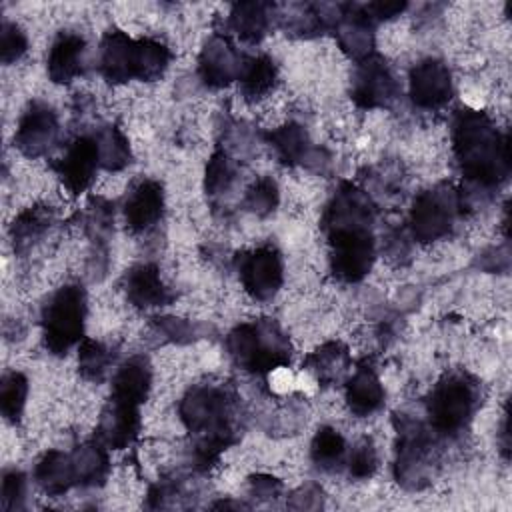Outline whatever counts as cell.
<instances>
[{
  "mask_svg": "<svg viewBox=\"0 0 512 512\" xmlns=\"http://www.w3.org/2000/svg\"><path fill=\"white\" fill-rule=\"evenodd\" d=\"M454 154L462 174L480 186H498L510 174L508 136L478 110H462L456 116Z\"/></svg>",
  "mask_w": 512,
  "mask_h": 512,
  "instance_id": "6da1fadb",
  "label": "cell"
},
{
  "mask_svg": "<svg viewBox=\"0 0 512 512\" xmlns=\"http://www.w3.org/2000/svg\"><path fill=\"white\" fill-rule=\"evenodd\" d=\"M180 418L188 432L198 438L196 458L204 468L234 442V400L220 386L200 384L188 390L180 402Z\"/></svg>",
  "mask_w": 512,
  "mask_h": 512,
  "instance_id": "7a4b0ae2",
  "label": "cell"
},
{
  "mask_svg": "<svg viewBox=\"0 0 512 512\" xmlns=\"http://www.w3.org/2000/svg\"><path fill=\"white\" fill-rule=\"evenodd\" d=\"M226 348L240 368L254 374H266L290 362V342L272 320L236 326L226 338Z\"/></svg>",
  "mask_w": 512,
  "mask_h": 512,
  "instance_id": "3957f363",
  "label": "cell"
},
{
  "mask_svg": "<svg viewBox=\"0 0 512 512\" xmlns=\"http://www.w3.org/2000/svg\"><path fill=\"white\" fill-rule=\"evenodd\" d=\"M86 292L78 284L60 288L42 312L44 346L54 356H64L74 344L84 340Z\"/></svg>",
  "mask_w": 512,
  "mask_h": 512,
  "instance_id": "277c9868",
  "label": "cell"
},
{
  "mask_svg": "<svg viewBox=\"0 0 512 512\" xmlns=\"http://www.w3.org/2000/svg\"><path fill=\"white\" fill-rule=\"evenodd\" d=\"M478 406V384L464 372L446 374L428 396V418L436 432L456 434Z\"/></svg>",
  "mask_w": 512,
  "mask_h": 512,
  "instance_id": "5b68a950",
  "label": "cell"
},
{
  "mask_svg": "<svg viewBox=\"0 0 512 512\" xmlns=\"http://www.w3.org/2000/svg\"><path fill=\"white\" fill-rule=\"evenodd\" d=\"M330 268L342 282H360L374 264V238L366 224L326 226Z\"/></svg>",
  "mask_w": 512,
  "mask_h": 512,
  "instance_id": "8992f818",
  "label": "cell"
},
{
  "mask_svg": "<svg viewBox=\"0 0 512 512\" xmlns=\"http://www.w3.org/2000/svg\"><path fill=\"white\" fill-rule=\"evenodd\" d=\"M460 206V196L446 186L418 194L410 210L412 236L418 242H432L446 236Z\"/></svg>",
  "mask_w": 512,
  "mask_h": 512,
  "instance_id": "52a82bcc",
  "label": "cell"
},
{
  "mask_svg": "<svg viewBox=\"0 0 512 512\" xmlns=\"http://www.w3.org/2000/svg\"><path fill=\"white\" fill-rule=\"evenodd\" d=\"M350 94L360 108L368 110L384 108L398 96V84L380 54L372 52L358 60Z\"/></svg>",
  "mask_w": 512,
  "mask_h": 512,
  "instance_id": "ba28073f",
  "label": "cell"
},
{
  "mask_svg": "<svg viewBox=\"0 0 512 512\" xmlns=\"http://www.w3.org/2000/svg\"><path fill=\"white\" fill-rule=\"evenodd\" d=\"M238 272L244 290L254 300H270L282 286L284 268L276 248L262 246L238 258Z\"/></svg>",
  "mask_w": 512,
  "mask_h": 512,
  "instance_id": "9c48e42d",
  "label": "cell"
},
{
  "mask_svg": "<svg viewBox=\"0 0 512 512\" xmlns=\"http://www.w3.org/2000/svg\"><path fill=\"white\" fill-rule=\"evenodd\" d=\"M56 136L58 118L52 106L44 102H32L18 122L14 146L28 158H40L54 146Z\"/></svg>",
  "mask_w": 512,
  "mask_h": 512,
  "instance_id": "30bf717a",
  "label": "cell"
},
{
  "mask_svg": "<svg viewBox=\"0 0 512 512\" xmlns=\"http://www.w3.org/2000/svg\"><path fill=\"white\" fill-rule=\"evenodd\" d=\"M98 166H100V156H98L96 140L90 136H80L68 146L66 154L54 164V170L60 182L64 184V188L76 196L90 188Z\"/></svg>",
  "mask_w": 512,
  "mask_h": 512,
  "instance_id": "8fae6325",
  "label": "cell"
},
{
  "mask_svg": "<svg viewBox=\"0 0 512 512\" xmlns=\"http://www.w3.org/2000/svg\"><path fill=\"white\" fill-rule=\"evenodd\" d=\"M410 98L418 108L434 110L452 98V74L442 60L426 58L410 70Z\"/></svg>",
  "mask_w": 512,
  "mask_h": 512,
  "instance_id": "7c38bea8",
  "label": "cell"
},
{
  "mask_svg": "<svg viewBox=\"0 0 512 512\" xmlns=\"http://www.w3.org/2000/svg\"><path fill=\"white\" fill-rule=\"evenodd\" d=\"M398 426V460H396V476L418 486V480L424 478V470L428 466L430 456V436L428 432L410 418H400Z\"/></svg>",
  "mask_w": 512,
  "mask_h": 512,
  "instance_id": "4fadbf2b",
  "label": "cell"
},
{
  "mask_svg": "<svg viewBox=\"0 0 512 512\" xmlns=\"http://www.w3.org/2000/svg\"><path fill=\"white\" fill-rule=\"evenodd\" d=\"M242 66L244 58L226 36H212L200 52L198 70L204 84L212 88H222L232 80H238Z\"/></svg>",
  "mask_w": 512,
  "mask_h": 512,
  "instance_id": "5bb4252c",
  "label": "cell"
},
{
  "mask_svg": "<svg viewBox=\"0 0 512 512\" xmlns=\"http://www.w3.org/2000/svg\"><path fill=\"white\" fill-rule=\"evenodd\" d=\"M138 430H140L138 406L110 398L98 426L100 442L114 450L128 448L136 440Z\"/></svg>",
  "mask_w": 512,
  "mask_h": 512,
  "instance_id": "9a60e30c",
  "label": "cell"
},
{
  "mask_svg": "<svg viewBox=\"0 0 512 512\" xmlns=\"http://www.w3.org/2000/svg\"><path fill=\"white\" fill-rule=\"evenodd\" d=\"M164 212V190L156 180L140 182L124 204V220L132 232L152 228Z\"/></svg>",
  "mask_w": 512,
  "mask_h": 512,
  "instance_id": "2e32d148",
  "label": "cell"
},
{
  "mask_svg": "<svg viewBox=\"0 0 512 512\" xmlns=\"http://www.w3.org/2000/svg\"><path fill=\"white\" fill-rule=\"evenodd\" d=\"M134 38L122 30H108L100 46V72L110 84L134 78Z\"/></svg>",
  "mask_w": 512,
  "mask_h": 512,
  "instance_id": "e0dca14e",
  "label": "cell"
},
{
  "mask_svg": "<svg viewBox=\"0 0 512 512\" xmlns=\"http://www.w3.org/2000/svg\"><path fill=\"white\" fill-rule=\"evenodd\" d=\"M124 290L128 302L136 308L166 306L174 298L154 264H138L130 268L124 276Z\"/></svg>",
  "mask_w": 512,
  "mask_h": 512,
  "instance_id": "ac0fdd59",
  "label": "cell"
},
{
  "mask_svg": "<svg viewBox=\"0 0 512 512\" xmlns=\"http://www.w3.org/2000/svg\"><path fill=\"white\" fill-rule=\"evenodd\" d=\"M338 8L340 16L336 20V34L342 50L358 60L366 58L374 48L372 22L366 18L358 4H344Z\"/></svg>",
  "mask_w": 512,
  "mask_h": 512,
  "instance_id": "d6986e66",
  "label": "cell"
},
{
  "mask_svg": "<svg viewBox=\"0 0 512 512\" xmlns=\"http://www.w3.org/2000/svg\"><path fill=\"white\" fill-rule=\"evenodd\" d=\"M84 38L74 32H62L48 52V76L54 84H70L82 72Z\"/></svg>",
  "mask_w": 512,
  "mask_h": 512,
  "instance_id": "ffe728a7",
  "label": "cell"
},
{
  "mask_svg": "<svg viewBox=\"0 0 512 512\" xmlns=\"http://www.w3.org/2000/svg\"><path fill=\"white\" fill-rule=\"evenodd\" d=\"M150 386H152V370L148 360L142 356H134L116 370L110 398L140 406L148 398Z\"/></svg>",
  "mask_w": 512,
  "mask_h": 512,
  "instance_id": "44dd1931",
  "label": "cell"
},
{
  "mask_svg": "<svg viewBox=\"0 0 512 512\" xmlns=\"http://www.w3.org/2000/svg\"><path fill=\"white\" fill-rule=\"evenodd\" d=\"M346 404L356 416H370L384 404V388L372 366L360 364L346 382Z\"/></svg>",
  "mask_w": 512,
  "mask_h": 512,
  "instance_id": "7402d4cb",
  "label": "cell"
},
{
  "mask_svg": "<svg viewBox=\"0 0 512 512\" xmlns=\"http://www.w3.org/2000/svg\"><path fill=\"white\" fill-rule=\"evenodd\" d=\"M34 480L48 496H60L68 492L76 484L72 456L60 450L46 452L36 464Z\"/></svg>",
  "mask_w": 512,
  "mask_h": 512,
  "instance_id": "603a6c76",
  "label": "cell"
},
{
  "mask_svg": "<svg viewBox=\"0 0 512 512\" xmlns=\"http://www.w3.org/2000/svg\"><path fill=\"white\" fill-rule=\"evenodd\" d=\"M270 26V4L264 2H236L230 10V28L246 42L264 38Z\"/></svg>",
  "mask_w": 512,
  "mask_h": 512,
  "instance_id": "cb8c5ba5",
  "label": "cell"
},
{
  "mask_svg": "<svg viewBox=\"0 0 512 512\" xmlns=\"http://www.w3.org/2000/svg\"><path fill=\"white\" fill-rule=\"evenodd\" d=\"M350 364L348 350L340 342H328L306 358V368L320 384H334L342 378Z\"/></svg>",
  "mask_w": 512,
  "mask_h": 512,
  "instance_id": "d4e9b609",
  "label": "cell"
},
{
  "mask_svg": "<svg viewBox=\"0 0 512 512\" xmlns=\"http://www.w3.org/2000/svg\"><path fill=\"white\" fill-rule=\"evenodd\" d=\"M266 140L274 148L278 160L286 166H294L298 162H304L310 152L308 134L300 124H284L272 132L266 134Z\"/></svg>",
  "mask_w": 512,
  "mask_h": 512,
  "instance_id": "484cf974",
  "label": "cell"
},
{
  "mask_svg": "<svg viewBox=\"0 0 512 512\" xmlns=\"http://www.w3.org/2000/svg\"><path fill=\"white\" fill-rule=\"evenodd\" d=\"M238 80L246 100H260L274 88L278 80V70L272 58L256 56L244 62Z\"/></svg>",
  "mask_w": 512,
  "mask_h": 512,
  "instance_id": "4316f807",
  "label": "cell"
},
{
  "mask_svg": "<svg viewBox=\"0 0 512 512\" xmlns=\"http://www.w3.org/2000/svg\"><path fill=\"white\" fill-rule=\"evenodd\" d=\"M170 64V50L166 44L152 38H138L134 42V78L142 82L158 80Z\"/></svg>",
  "mask_w": 512,
  "mask_h": 512,
  "instance_id": "83f0119b",
  "label": "cell"
},
{
  "mask_svg": "<svg viewBox=\"0 0 512 512\" xmlns=\"http://www.w3.org/2000/svg\"><path fill=\"white\" fill-rule=\"evenodd\" d=\"M76 484L94 486L102 482L108 474V454L102 442H86L78 446L72 454Z\"/></svg>",
  "mask_w": 512,
  "mask_h": 512,
  "instance_id": "f1b7e54d",
  "label": "cell"
},
{
  "mask_svg": "<svg viewBox=\"0 0 512 512\" xmlns=\"http://www.w3.org/2000/svg\"><path fill=\"white\" fill-rule=\"evenodd\" d=\"M52 222V210L50 206H32L18 214L10 226V236L14 242V250L22 252L32 246L48 228Z\"/></svg>",
  "mask_w": 512,
  "mask_h": 512,
  "instance_id": "f546056e",
  "label": "cell"
},
{
  "mask_svg": "<svg viewBox=\"0 0 512 512\" xmlns=\"http://www.w3.org/2000/svg\"><path fill=\"white\" fill-rule=\"evenodd\" d=\"M94 140L98 146V156H100L102 168L116 172L130 164L132 154H130L128 140L116 126H102L96 132Z\"/></svg>",
  "mask_w": 512,
  "mask_h": 512,
  "instance_id": "4dcf8cb0",
  "label": "cell"
},
{
  "mask_svg": "<svg viewBox=\"0 0 512 512\" xmlns=\"http://www.w3.org/2000/svg\"><path fill=\"white\" fill-rule=\"evenodd\" d=\"M312 460L322 470H336L346 456V440L342 434L330 426L318 428L312 448H310Z\"/></svg>",
  "mask_w": 512,
  "mask_h": 512,
  "instance_id": "1f68e13d",
  "label": "cell"
},
{
  "mask_svg": "<svg viewBox=\"0 0 512 512\" xmlns=\"http://www.w3.org/2000/svg\"><path fill=\"white\" fill-rule=\"evenodd\" d=\"M26 396H28V380L20 372H8L4 374L0 382V410L2 416L18 424L26 406Z\"/></svg>",
  "mask_w": 512,
  "mask_h": 512,
  "instance_id": "d6a6232c",
  "label": "cell"
},
{
  "mask_svg": "<svg viewBox=\"0 0 512 512\" xmlns=\"http://www.w3.org/2000/svg\"><path fill=\"white\" fill-rule=\"evenodd\" d=\"M114 360V354L110 348H106L102 342L84 338L78 350V366H80V374L86 380L92 382H102L104 376L108 374V368Z\"/></svg>",
  "mask_w": 512,
  "mask_h": 512,
  "instance_id": "836d02e7",
  "label": "cell"
},
{
  "mask_svg": "<svg viewBox=\"0 0 512 512\" xmlns=\"http://www.w3.org/2000/svg\"><path fill=\"white\" fill-rule=\"evenodd\" d=\"M278 204V186L272 178H258L244 196V208L256 216L270 214Z\"/></svg>",
  "mask_w": 512,
  "mask_h": 512,
  "instance_id": "e575fe53",
  "label": "cell"
},
{
  "mask_svg": "<svg viewBox=\"0 0 512 512\" xmlns=\"http://www.w3.org/2000/svg\"><path fill=\"white\" fill-rule=\"evenodd\" d=\"M236 178L234 162L226 152H214L206 166V192L216 196L226 192Z\"/></svg>",
  "mask_w": 512,
  "mask_h": 512,
  "instance_id": "d590c367",
  "label": "cell"
},
{
  "mask_svg": "<svg viewBox=\"0 0 512 512\" xmlns=\"http://www.w3.org/2000/svg\"><path fill=\"white\" fill-rule=\"evenodd\" d=\"M378 468V452H376V446L370 438H362L350 458H348V472L352 478L356 480H366L370 478Z\"/></svg>",
  "mask_w": 512,
  "mask_h": 512,
  "instance_id": "8d00e7d4",
  "label": "cell"
},
{
  "mask_svg": "<svg viewBox=\"0 0 512 512\" xmlns=\"http://www.w3.org/2000/svg\"><path fill=\"white\" fill-rule=\"evenodd\" d=\"M28 50V38L22 28L14 22L4 20L0 28V60L2 64H12L24 56Z\"/></svg>",
  "mask_w": 512,
  "mask_h": 512,
  "instance_id": "74e56055",
  "label": "cell"
},
{
  "mask_svg": "<svg viewBox=\"0 0 512 512\" xmlns=\"http://www.w3.org/2000/svg\"><path fill=\"white\" fill-rule=\"evenodd\" d=\"M26 494V478L18 470H10L2 478V508L16 510L22 506Z\"/></svg>",
  "mask_w": 512,
  "mask_h": 512,
  "instance_id": "f35d334b",
  "label": "cell"
},
{
  "mask_svg": "<svg viewBox=\"0 0 512 512\" xmlns=\"http://www.w3.org/2000/svg\"><path fill=\"white\" fill-rule=\"evenodd\" d=\"M406 2H384V0H378V2H368V4H362V12L366 14V18L374 24V20H390L394 16H400L404 10H406Z\"/></svg>",
  "mask_w": 512,
  "mask_h": 512,
  "instance_id": "ab89813d",
  "label": "cell"
},
{
  "mask_svg": "<svg viewBox=\"0 0 512 512\" xmlns=\"http://www.w3.org/2000/svg\"><path fill=\"white\" fill-rule=\"evenodd\" d=\"M156 320V326H158V332L172 338V340H186L192 336V326L180 318H170V316H164V318H154Z\"/></svg>",
  "mask_w": 512,
  "mask_h": 512,
  "instance_id": "60d3db41",
  "label": "cell"
},
{
  "mask_svg": "<svg viewBox=\"0 0 512 512\" xmlns=\"http://www.w3.org/2000/svg\"><path fill=\"white\" fill-rule=\"evenodd\" d=\"M252 490L260 496H276L280 490V482L272 476H256L252 478Z\"/></svg>",
  "mask_w": 512,
  "mask_h": 512,
  "instance_id": "b9f144b4",
  "label": "cell"
},
{
  "mask_svg": "<svg viewBox=\"0 0 512 512\" xmlns=\"http://www.w3.org/2000/svg\"><path fill=\"white\" fill-rule=\"evenodd\" d=\"M508 410H504V420H502V454L508 458Z\"/></svg>",
  "mask_w": 512,
  "mask_h": 512,
  "instance_id": "7bdbcfd3",
  "label": "cell"
}]
</instances>
